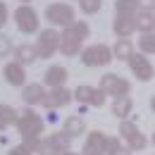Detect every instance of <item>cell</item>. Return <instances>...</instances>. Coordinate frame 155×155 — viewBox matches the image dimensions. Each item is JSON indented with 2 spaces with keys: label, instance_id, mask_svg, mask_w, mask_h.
<instances>
[{
  "label": "cell",
  "instance_id": "cell-1",
  "mask_svg": "<svg viewBox=\"0 0 155 155\" xmlns=\"http://www.w3.org/2000/svg\"><path fill=\"white\" fill-rule=\"evenodd\" d=\"M91 36V26L88 21H81V19H74L69 26H64V31L60 34V45L58 50L64 55V58H74L81 53L84 48V41Z\"/></svg>",
  "mask_w": 155,
  "mask_h": 155
},
{
  "label": "cell",
  "instance_id": "cell-2",
  "mask_svg": "<svg viewBox=\"0 0 155 155\" xmlns=\"http://www.w3.org/2000/svg\"><path fill=\"white\" fill-rule=\"evenodd\" d=\"M17 127H19V134L24 138V146H29L31 153H36V148L41 143V134H43V119L31 107H26L17 117Z\"/></svg>",
  "mask_w": 155,
  "mask_h": 155
},
{
  "label": "cell",
  "instance_id": "cell-3",
  "mask_svg": "<svg viewBox=\"0 0 155 155\" xmlns=\"http://www.w3.org/2000/svg\"><path fill=\"white\" fill-rule=\"evenodd\" d=\"M81 62L86 67H105L112 62V48H107L105 43H96L88 48H81Z\"/></svg>",
  "mask_w": 155,
  "mask_h": 155
},
{
  "label": "cell",
  "instance_id": "cell-4",
  "mask_svg": "<svg viewBox=\"0 0 155 155\" xmlns=\"http://www.w3.org/2000/svg\"><path fill=\"white\" fill-rule=\"evenodd\" d=\"M58 45H60V31H55V29H43L38 34V38H36V45H34L36 58L50 60L58 53Z\"/></svg>",
  "mask_w": 155,
  "mask_h": 155
},
{
  "label": "cell",
  "instance_id": "cell-5",
  "mask_svg": "<svg viewBox=\"0 0 155 155\" xmlns=\"http://www.w3.org/2000/svg\"><path fill=\"white\" fill-rule=\"evenodd\" d=\"M45 19L50 24H55V26L64 29V26H69L77 19V12H74V7L69 2H53V5L45 7Z\"/></svg>",
  "mask_w": 155,
  "mask_h": 155
},
{
  "label": "cell",
  "instance_id": "cell-6",
  "mask_svg": "<svg viewBox=\"0 0 155 155\" xmlns=\"http://www.w3.org/2000/svg\"><path fill=\"white\" fill-rule=\"evenodd\" d=\"M15 24L21 34H36L41 26V19H38V12L31 7V5H19L15 10Z\"/></svg>",
  "mask_w": 155,
  "mask_h": 155
},
{
  "label": "cell",
  "instance_id": "cell-7",
  "mask_svg": "<svg viewBox=\"0 0 155 155\" xmlns=\"http://www.w3.org/2000/svg\"><path fill=\"white\" fill-rule=\"evenodd\" d=\"M105 96H112V98H119V96H129V91H131V84L127 81V79H122L119 74H112V72H107V74H103L100 77V86H98Z\"/></svg>",
  "mask_w": 155,
  "mask_h": 155
},
{
  "label": "cell",
  "instance_id": "cell-8",
  "mask_svg": "<svg viewBox=\"0 0 155 155\" xmlns=\"http://www.w3.org/2000/svg\"><path fill=\"white\" fill-rule=\"evenodd\" d=\"M119 136L127 141V148H129V150H146V146H148L146 134L138 131V127H136L131 119H122V124H119Z\"/></svg>",
  "mask_w": 155,
  "mask_h": 155
},
{
  "label": "cell",
  "instance_id": "cell-9",
  "mask_svg": "<svg viewBox=\"0 0 155 155\" xmlns=\"http://www.w3.org/2000/svg\"><path fill=\"white\" fill-rule=\"evenodd\" d=\"M72 98L74 96H72L69 88H64V86H53L50 91H45L41 105H43L45 110H58V107H62V105H69Z\"/></svg>",
  "mask_w": 155,
  "mask_h": 155
},
{
  "label": "cell",
  "instance_id": "cell-10",
  "mask_svg": "<svg viewBox=\"0 0 155 155\" xmlns=\"http://www.w3.org/2000/svg\"><path fill=\"white\" fill-rule=\"evenodd\" d=\"M72 96L77 98L81 105H91V107H100L103 103H105V93L96 88V86H86V84H81L77 86L74 91H72Z\"/></svg>",
  "mask_w": 155,
  "mask_h": 155
},
{
  "label": "cell",
  "instance_id": "cell-11",
  "mask_svg": "<svg viewBox=\"0 0 155 155\" xmlns=\"http://www.w3.org/2000/svg\"><path fill=\"white\" fill-rule=\"evenodd\" d=\"M127 62H129V67H131V72L138 81H153V64L143 53H134Z\"/></svg>",
  "mask_w": 155,
  "mask_h": 155
},
{
  "label": "cell",
  "instance_id": "cell-12",
  "mask_svg": "<svg viewBox=\"0 0 155 155\" xmlns=\"http://www.w3.org/2000/svg\"><path fill=\"white\" fill-rule=\"evenodd\" d=\"M107 148V136L103 131H91L84 143V155H105Z\"/></svg>",
  "mask_w": 155,
  "mask_h": 155
},
{
  "label": "cell",
  "instance_id": "cell-13",
  "mask_svg": "<svg viewBox=\"0 0 155 155\" xmlns=\"http://www.w3.org/2000/svg\"><path fill=\"white\" fill-rule=\"evenodd\" d=\"M153 26H155L153 7H150V5H148V7H141V10L134 15V29L141 31V34H146V31H153Z\"/></svg>",
  "mask_w": 155,
  "mask_h": 155
},
{
  "label": "cell",
  "instance_id": "cell-14",
  "mask_svg": "<svg viewBox=\"0 0 155 155\" xmlns=\"http://www.w3.org/2000/svg\"><path fill=\"white\" fill-rule=\"evenodd\" d=\"M43 96H45V88H43V84H24V86H21V100L26 103V107L41 105Z\"/></svg>",
  "mask_w": 155,
  "mask_h": 155
},
{
  "label": "cell",
  "instance_id": "cell-15",
  "mask_svg": "<svg viewBox=\"0 0 155 155\" xmlns=\"http://www.w3.org/2000/svg\"><path fill=\"white\" fill-rule=\"evenodd\" d=\"M2 74H5V81L10 86H24L26 84V72H24V67L19 62H7L5 69H2Z\"/></svg>",
  "mask_w": 155,
  "mask_h": 155
},
{
  "label": "cell",
  "instance_id": "cell-16",
  "mask_svg": "<svg viewBox=\"0 0 155 155\" xmlns=\"http://www.w3.org/2000/svg\"><path fill=\"white\" fill-rule=\"evenodd\" d=\"M67 69L62 67V64H53V67H48L45 69V74H43V84L45 86H64V81H67Z\"/></svg>",
  "mask_w": 155,
  "mask_h": 155
},
{
  "label": "cell",
  "instance_id": "cell-17",
  "mask_svg": "<svg viewBox=\"0 0 155 155\" xmlns=\"http://www.w3.org/2000/svg\"><path fill=\"white\" fill-rule=\"evenodd\" d=\"M112 29H115V34L119 36V38H129V36L136 31L134 29V17H122V15H117Z\"/></svg>",
  "mask_w": 155,
  "mask_h": 155
},
{
  "label": "cell",
  "instance_id": "cell-18",
  "mask_svg": "<svg viewBox=\"0 0 155 155\" xmlns=\"http://www.w3.org/2000/svg\"><path fill=\"white\" fill-rule=\"evenodd\" d=\"M36 50H34V45H29V43H24V45H17L15 48V62H19L21 67H26V64H34L36 62Z\"/></svg>",
  "mask_w": 155,
  "mask_h": 155
},
{
  "label": "cell",
  "instance_id": "cell-19",
  "mask_svg": "<svg viewBox=\"0 0 155 155\" xmlns=\"http://www.w3.org/2000/svg\"><path fill=\"white\" fill-rule=\"evenodd\" d=\"M131 110H134V100L129 96H119L115 98V103H112V115L119 117V119H127V117L131 115Z\"/></svg>",
  "mask_w": 155,
  "mask_h": 155
},
{
  "label": "cell",
  "instance_id": "cell-20",
  "mask_svg": "<svg viewBox=\"0 0 155 155\" xmlns=\"http://www.w3.org/2000/svg\"><path fill=\"white\" fill-rule=\"evenodd\" d=\"M131 55H134V43H131L129 38H119V41H117V45L112 48V60L127 62Z\"/></svg>",
  "mask_w": 155,
  "mask_h": 155
},
{
  "label": "cell",
  "instance_id": "cell-21",
  "mask_svg": "<svg viewBox=\"0 0 155 155\" xmlns=\"http://www.w3.org/2000/svg\"><path fill=\"white\" fill-rule=\"evenodd\" d=\"M86 131V124H84V119L77 115H72V117H67L64 119V134L69 136V138H77V136H81Z\"/></svg>",
  "mask_w": 155,
  "mask_h": 155
},
{
  "label": "cell",
  "instance_id": "cell-22",
  "mask_svg": "<svg viewBox=\"0 0 155 155\" xmlns=\"http://www.w3.org/2000/svg\"><path fill=\"white\" fill-rule=\"evenodd\" d=\"M141 7H143L141 0H115V10L122 17H134Z\"/></svg>",
  "mask_w": 155,
  "mask_h": 155
},
{
  "label": "cell",
  "instance_id": "cell-23",
  "mask_svg": "<svg viewBox=\"0 0 155 155\" xmlns=\"http://www.w3.org/2000/svg\"><path fill=\"white\" fill-rule=\"evenodd\" d=\"M55 150H58V155H62V153H67L69 150V146H72V138L64 134V131H58V134H50V138H45Z\"/></svg>",
  "mask_w": 155,
  "mask_h": 155
},
{
  "label": "cell",
  "instance_id": "cell-24",
  "mask_svg": "<svg viewBox=\"0 0 155 155\" xmlns=\"http://www.w3.org/2000/svg\"><path fill=\"white\" fill-rule=\"evenodd\" d=\"M138 48H141V53H146V55H153V53H155V36H153V31L141 34V38H138Z\"/></svg>",
  "mask_w": 155,
  "mask_h": 155
},
{
  "label": "cell",
  "instance_id": "cell-25",
  "mask_svg": "<svg viewBox=\"0 0 155 155\" xmlns=\"http://www.w3.org/2000/svg\"><path fill=\"white\" fill-rule=\"evenodd\" d=\"M79 7L84 15H96L103 7V0H79Z\"/></svg>",
  "mask_w": 155,
  "mask_h": 155
},
{
  "label": "cell",
  "instance_id": "cell-26",
  "mask_svg": "<svg viewBox=\"0 0 155 155\" xmlns=\"http://www.w3.org/2000/svg\"><path fill=\"white\" fill-rule=\"evenodd\" d=\"M10 53H12V41H10V36L0 34V58H7Z\"/></svg>",
  "mask_w": 155,
  "mask_h": 155
},
{
  "label": "cell",
  "instance_id": "cell-27",
  "mask_svg": "<svg viewBox=\"0 0 155 155\" xmlns=\"http://www.w3.org/2000/svg\"><path fill=\"white\" fill-rule=\"evenodd\" d=\"M7 19H10V7H7V2L0 0V29L7 24Z\"/></svg>",
  "mask_w": 155,
  "mask_h": 155
},
{
  "label": "cell",
  "instance_id": "cell-28",
  "mask_svg": "<svg viewBox=\"0 0 155 155\" xmlns=\"http://www.w3.org/2000/svg\"><path fill=\"white\" fill-rule=\"evenodd\" d=\"M7 155H31V148L21 143V146H15V148H10V150H7Z\"/></svg>",
  "mask_w": 155,
  "mask_h": 155
},
{
  "label": "cell",
  "instance_id": "cell-29",
  "mask_svg": "<svg viewBox=\"0 0 155 155\" xmlns=\"http://www.w3.org/2000/svg\"><path fill=\"white\" fill-rule=\"evenodd\" d=\"M110 155H131V150H129L127 146H119V148H117L115 153H110Z\"/></svg>",
  "mask_w": 155,
  "mask_h": 155
},
{
  "label": "cell",
  "instance_id": "cell-30",
  "mask_svg": "<svg viewBox=\"0 0 155 155\" xmlns=\"http://www.w3.org/2000/svg\"><path fill=\"white\" fill-rule=\"evenodd\" d=\"M19 2H21V5H29V2H31V0H19Z\"/></svg>",
  "mask_w": 155,
  "mask_h": 155
},
{
  "label": "cell",
  "instance_id": "cell-31",
  "mask_svg": "<svg viewBox=\"0 0 155 155\" xmlns=\"http://www.w3.org/2000/svg\"><path fill=\"white\" fill-rule=\"evenodd\" d=\"M62 155H77V153H72V150H67V153H62Z\"/></svg>",
  "mask_w": 155,
  "mask_h": 155
}]
</instances>
